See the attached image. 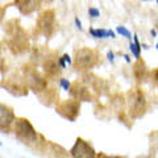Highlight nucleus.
<instances>
[{"label":"nucleus","mask_w":158,"mask_h":158,"mask_svg":"<svg viewBox=\"0 0 158 158\" xmlns=\"http://www.w3.org/2000/svg\"><path fill=\"white\" fill-rule=\"evenodd\" d=\"M15 135L21 142L28 145L36 144L38 140V135L36 129L31 124V121L24 117L16 118V121H15Z\"/></svg>","instance_id":"nucleus-1"},{"label":"nucleus","mask_w":158,"mask_h":158,"mask_svg":"<svg viewBox=\"0 0 158 158\" xmlns=\"http://www.w3.org/2000/svg\"><path fill=\"white\" fill-rule=\"evenodd\" d=\"M98 62V54L95 50L90 48H82L75 52V58H74V66L77 70L85 71L90 70Z\"/></svg>","instance_id":"nucleus-2"},{"label":"nucleus","mask_w":158,"mask_h":158,"mask_svg":"<svg viewBox=\"0 0 158 158\" xmlns=\"http://www.w3.org/2000/svg\"><path fill=\"white\" fill-rule=\"evenodd\" d=\"M128 103H129V112L133 118L141 117L146 111V100L145 95L142 94L141 90L135 88V90L129 91L128 94Z\"/></svg>","instance_id":"nucleus-3"},{"label":"nucleus","mask_w":158,"mask_h":158,"mask_svg":"<svg viewBox=\"0 0 158 158\" xmlns=\"http://www.w3.org/2000/svg\"><path fill=\"white\" fill-rule=\"evenodd\" d=\"M7 33H8V44L11 49L15 53H21L27 49L28 46V38H27V34L24 33V31L19 25H15L12 28H8L7 29Z\"/></svg>","instance_id":"nucleus-4"},{"label":"nucleus","mask_w":158,"mask_h":158,"mask_svg":"<svg viewBox=\"0 0 158 158\" xmlns=\"http://www.w3.org/2000/svg\"><path fill=\"white\" fill-rule=\"evenodd\" d=\"M79 108H81L79 102L74 100V99H67V100H62L57 104V112L67 120L75 121L79 115Z\"/></svg>","instance_id":"nucleus-5"},{"label":"nucleus","mask_w":158,"mask_h":158,"mask_svg":"<svg viewBox=\"0 0 158 158\" xmlns=\"http://www.w3.org/2000/svg\"><path fill=\"white\" fill-rule=\"evenodd\" d=\"M54 25H56V16H54V11L48 9V11L42 12L41 16L38 17L37 28L40 33H42L45 37H50L54 32Z\"/></svg>","instance_id":"nucleus-6"},{"label":"nucleus","mask_w":158,"mask_h":158,"mask_svg":"<svg viewBox=\"0 0 158 158\" xmlns=\"http://www.w3.org/2000/svg\"><path fill=\"white\" fill-rule=\"evenodd\" d=\"M70 154L73 158H96L95 149L83 138H77L75 144L70 149Z\"/></svg>","instance_id":"nucleus-7"},{"label":"nucleus","mask_w":158,"mask_h":158,"mask_svg":"<svg viewBox=\"0 0 158 158\" xmlns=\"http://www.w3.org/2000/svg\"><path fill=\"white\" fill-rule=\"evenodd\" d=\"M27 82H28V86L32 88L33 91L40 92V91H44L48 86V82L45 78H42L37 71H28L27 74Z\"/></svg>","instance_id":"nucleus-8"},{"label":"nucleus","mask_w":158,"mask_h":158,"mask_svg":"<svg viewBox=\"0 0 158 158\" xmlns=\"http://www.w3.org/2000/svg\"><path fill=\"white\" fill-rule=\"evenodd\" d=\"M70 94L74 100L77 102H88L91 100V94H90V90L86 87L81 85L79 82H75L71 85V88H70Z\"/></svg>","instance_id":"nucleus-9"},{"label":"nucleus","mask_w":158,"mask_h":158,"mask_svg":"<svg viewBox=\"0 0 158 158\" xmlns=\"http://www.w3.org/2000/svg\"><path fill=\"white\" fill-rule=\"evenodd\" d=\"M15 121H16V117L11 108L4 104L0 106V128L2 131H8L9 127L15 124Z\"/></svg>","instance_id":"nucleus-10"},{"label":"nucleus","mask_w":158,"mask_h":158,"mask_svg":"<svg viewBox=\"0 0 158 158\" xmlns=\"http://www.w3.org/2000/svg\"><path fill=\"white\" fill-rule=\"evenodd\" d=\"M61 65H59V58H54V57H48L44 62V71H45L46 77L49 78H56L61 73Z\"/></svg>","instance_id":"nucleus-11"},{"label":"nucleus","mask_w":158,"mask_h":158,"mask_svg":"<svg viewBox=\"0 0 158 158\" xmlns=\"http://www.w3.org/2000/svg\"><path fill=\"white\" fill-rule=\"evenodd\" d=\"M16 7L19 8V11L24 13V15H31L33 13L36 9L40 8V2H34V0H17L16 3Z\"/></svg>","instance_id":"nucleus-12"},{"label":"nucleus","mask_w":158,"mask_h":158,"mask_svg":"<svg viewBox=\"0 0 158 158\" xmlns=\"http://www.w3.org/2000/svg\"><path fill=\"white\" fill-rule=\"evenodd\" d=\"M133 75H135L136 81L138 83L145 82L146 75H148V69H146V65H145L144 61L137 59L135 62V65H133Z\"/></svg>","instance_id":"nucleus-13"},{"label":"nucleus","mask_w":158,"mask_h":158,"mask_svg":"<svg viewBox=\"0 0 158 158\" xmlns=\"http://www.w3.org/2000/svg\"><path fill=\"white\" fill-rule=\"evenodd\" d=\"M7 87H8V91H11L12 94H15V95H19V96L25 95V94L28 92L27 87L23 85V82L20 81V79H16V81H11L7 85Z\"/></svg>","instance_id":"nucleus-14"},{"label":"nucleus","mask_w":158,"mask_h":158,"mask_svg":"<svg viewBox=\"0 0 158 158\" xmlns=\"http://www.w3.org/2000/svg\"><path fill=\"white\" fill-rule=\"evenodd\" d=\"M90 33L96 38H104V37H115V33L112 31H104V29H90Z\"/></svg>","instance_id":"nucleus-15"},{"label":"nucleus","mask_w":158,"mask_h":158,"mask_svg":"<svg viewBox=\"0 0 158 158\" xmlns=\"http://www.w3.org/2000/svg\"><path fill=\"white\" fill-rule=\"evenodd\" d=\"M129 49H131V52L135 54V57H136L137 59H140V50H141L140 44H132V42H131Z\"/></svg>","instance_id":"nucleus-16"},{"label":"nucleus","mask_w":158,"mask_h":158,"mask_svg":"<svg viewBox=\"0 0 158 158\" xmlns=\"http://www.w3.org/2000/svg\"><path fill=\"white\" fill-rule=\"evenodd\" d=\"M117 33H120L121 36H124L127 38H131V32L124 27H117Z\"/></svg>","instance_id":"nucleus-17"},{"label":"nucleus","mask_w":158,"mask_h":158,"mask_svg":"<svg viewBox=\"0 0 158 158\" xmlns=\"http://www.w3.org/2000/svg\"><path fill=\"white\" fill-rule=\"evenodd\" d=\"M61 86L65 88V90H67V91H70V88H71V85H70V82H67L66 79H61Z\"/></svg>","instance_id":"nucleus-18"},{"label":"nucleus","mask_w":158,"mask_h":158,"mask_svg":"<svg viewBox=\"0 0 158 158\" xmlns=\"http://www.w3.org/2000/svg\"><path fill=\"white\" fill-rule=\"evenodd\" d=\"M88 13H90V16H92V17H98L99 15H100L99 9H96V8H90L88 9Z\"/></svg>","instance_id":"nucleus-19"},{"label":"nucleus","mask_w":158,"mask_h":158,"mask_svg":"<svg viewBox=\"0 0 158 158\" xmlns=\"http://www.w3.org/2000/svg\"><path fill=\"white\" fill-rule=\"evenodd\" d=\"M62 58H63V61L69 63V65H70V63H71V59H70V57H69V54H65V56H63Z\"/></svg>","instance_id":"nucleus-20"},{"label":"nucleus","mask_w":158,"mask_h":158,"mask_svg":"<svg viewBox=\"0 0 158 158\" xmlns=\"http://www.w3.org/2000/svg\"><path fill=\"white\" fill-rule=\"evenodd\" d=\"M153 78H154V81L158 83V69H157L154 73H153Z\"/></svg>","instance_id":"nucleus-21"},{"label":"nucleus","mask_w":158,"mask_h":158,"mask_svg":"<svg viewBox=\"0 0 158 158\" xmlns=\"http://www.w3.org/2000/svg\"><path fill=\"white\" fill-rule=\"evenodd\" d=\"M107 57H108V59H110L111 62H113V53L112 52H108V54H107Z\"/></svg>","instance_id":"nucleus-22"},{"label":"nucleus","mask_w":158,"mask_h":158,"mask_svg":"<svg viewBox=\"0 0 158 158\" xmlns=\"http://www.w3.org/2000/svg\"><path fill=\"white\" fill-rule=\"evenodd\" d=\"M75 24H77V27H78L79 29H82V23L79 21V19H75Z\"/></svg>","instance_id":"nucleus-23"},{"label":"nucleus","mask_w":158,"mask_h":158,"mask_svg":"<svg viewBox=\"0 0 158 158\" xmlns=\"http://www.w3.org/2000/svg\"><path fill=\"white\" fill-rule=\"evenodd\" d=\"M100 158H123V157H116V156H102Z\"/></svg>","instance_id":"nucleus-24"},{"label":"nucleus","mask_w":158,"mask_h":158,"mask_svg":"<svg viewBox=\"0 0 158 158\" xmlns=\"http://www.w3.org/2000/svg\"><path fill=\"white\" fill-rule=\"evenodd\" d=\"M157 49H158V44H157Z\"/></svg>","instance_id":"nucleus-25"},{"label":"nucleus","mask_w":158,"mask_h":158,"mask_svg":"<svg viewBox=\"0 0 158 158\" xmlns=\"http://www.w3.org/2000/svg\"><path fill=\"white\" fill-rule=\"evenodd\" d=\"M157 3H158V2H157Z\"/></svg>","instance_id":"nucleus-26"}]
</instances>
